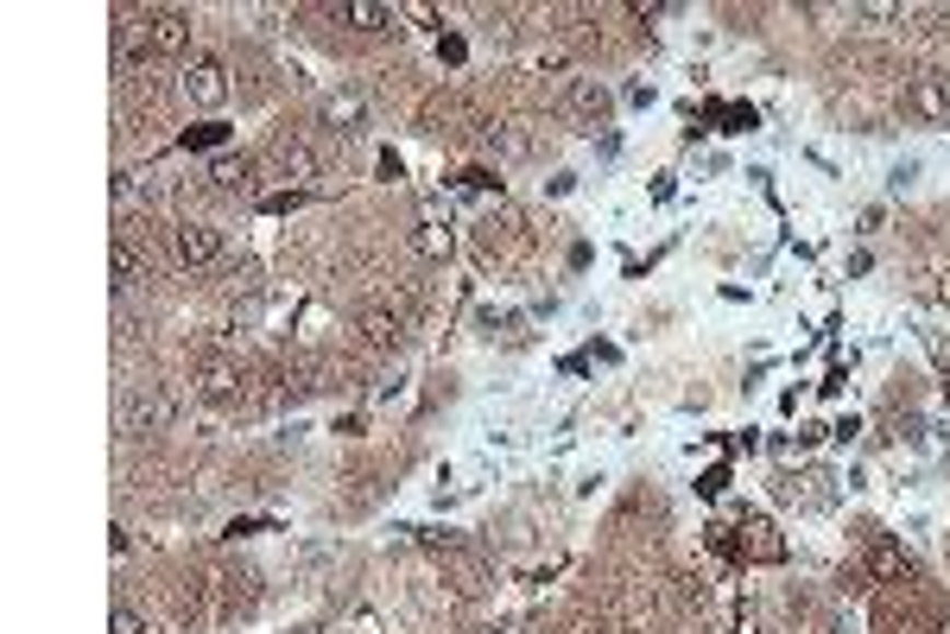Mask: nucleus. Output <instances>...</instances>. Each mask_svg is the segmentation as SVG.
I'll list each match as a JSON object with an SVG mask.
<instances>
[{
  "label": "nucleus",
  "instance_id": "obj_1",
  "mask_svg": "<svg viewBox=\"0 0 950 634\" xmlns=\"http://www.w3.org/2000/svg\"><path fill=\"white\" fill-rule=\"evenodd\" d=\"M184 45H190V13L165 7V13L140 20V58H178Z\"/></svg>",
  "mask_w": 950,
  "mask_h": 634
},
{
  "label": "nucleus",
  "instance_id": "obj_2",
  "mask_svg": "<svg viewBox=\"0 0 950 634\" xmlns=\"http://www.w3.org/2000/svg\"><path fill=\"white\" fill-rule=\"evenodd\" d=\"M178 95L190 102V108H222V102H229V70H222L216 58H197L178 77Z\"/></svg>",
  "mask_w": 950,
  "mask_h": 634
},
{
  "label": "nucleus",
  "instance_id": "obj_3",
  "mask_svg": "<svg viewBox=\"0 0 950 634\" xmlns=\"http://www.w3.org/2000/svg\"><path fill=\"white\" fill-rule=\"evenodd\" d=\"M906 108H913L919 122H945L950 115V77H938V70L913 77V83H906Z\"/></svg>",
  "mask_w": 950,
  "mask_h": 634
},
{
  "label": "nucleus",
  "instance_id": "obj_4",
  "mask_svg": "<svg viewBox=\"0 0 950 634\" xmlns=\"http://www.w3.org/2000/svg\"><path fill=\"white\" fill-rule=\"evenodd\" d=\"M172 419H178V400H172V393H140V400L127 406V425H134V431H165Z\"/></svg>",
  "mask_w": 950,
  "mask_h": 634
},
{
  "label": "nucleus",
  "instance_id": "obj_5",
  "mask_svg": "<svg viewBox=\"0 0 950 634\" xmlns=\"http://www.w3.org/2000/svg\"><path fill=\"white\" fill-rule=\"evenodd\" d=\"M178 254L184 267H209V261H222V235L209 222H190V229H178Z\"/></svg>",
  "mask_w": 950,
  "mask_h": 634
},
{
  "label": "nucleus",
  "instance_id": "obj_6",
  "mask_svg": "<svg viewBox=\"0 0 950 634\" xmlns=\"http://www.w3.org/2000/svg\"><path fill=\"white\" fill-rule=\"evenodd\" d=\"M324 122L336 127V134H356V127L368 122V95H361V90H336L324 102Z\"/></svg>",
  "mask_w": 950,
  "mask_h": 634
},
{
  "label": "nucleus",
  "instance_id": "obj_7",
  "mask_svg": "<svg viewBox=\"0 0 950 634\" xmlns=\"http://www.w3.org/2000/svg\"><path fill=\"white\" fill-rule=\"evenodd\" d=\"M235 381H241L235 362H204L197 374H190V388L204 393V400H229V393H235Z\"/></svg>",
  "mask_w": 950,
  "mask_h": 634
},
{
  "label": "nucleus",
  "instance_id": "obj_8",
  "mask_svg": "<svg viewBox=\"0 0 950 634\" xmlns=\"http://www.w3.org/2000/svg\"><path fill=\"white\" fill-rule=\"evenodd\" d=\"M609 108H615V102H609V90H602V83H577V90H570V115H583L590 127L609 122Z\"/></svg>",
  "mask_w": 950,
  "mask_h": 634
},
{
  "label": "nucleus",
  "instance_id": "obj_9",
  "mask_svg": "<svg viewBox=\"0 0 950 634\" xmlns=\"http://www.w3.org/2000/svg\"><path fill=\"white\" fill-rule=\"evenodd\" d=\"M361 343H368V349L399 343V318H393V311H368V318H361Z\"/></svg>",
  "mask_w": 950,
  "mask_h": 634
},
{
  "label": "nucleus",
  "instance_id": "obj_10",
  "mask_svg": "<svg viewBox=\"0 0 950 634\" xmlns=\"http://www.w3.org/2000/svg\"><path fill=\"white\" fill-rule=\"evenodd\" d=\"M279 172H286L292 184H311V178H317V152H311V147H286V152H279Z\"/></svg>",
  "mask_w": 950,
  "mask_h": 634
},
{
  "label": "nucleus",
  "instance_id": "obj_11",
  "mask_svg": "<svg viewBox=\"0 0 950 634\" xmlns=\"http://www.w3.org/2000/svg\"><path fill=\"white\" fill-rule=\"evenodd\" d=\"M343 20H349L356 32H386V26H393V13H386V7H374V0H356V7H343Z\"/></svg>",
  "mask_w": 950,
  "mask_h": 634
},
{
  "label": "nucleus",
  "instance_id": "obj_12",
  "mask_svg": "<svg viewBox=\"0 0 950 634\" xmlns=\"http://www.w3.org/2000/svg\"><path fill=\"white\" fill-rule=\"evenodd\" d=\"M216 184L222 191H254V165L247 159H216Z\"/></svg>",
  "mask_w": 950,
  "mask_h": 634
},
{
  "label": "nucleus",
  "instance_id": "obj_13",
  "mask_svg": "<svg viewBox=\"0 0 950 634\" xmlns=\"http://www.w3.org/2000/svg\"><path fill=\"white\" fill-rule=\"evenodd\" d=\"M134 273H140V261H134V247L115 242V254H108V279H115V292H127L134 286Z\"/></svg>",
  "mask_w": 950,
  "mask_h": 634
},
{
  "label": "nucleus",
  "instance_id": "obj_14",
  "mask_svg": "<svg viewBox=\"0 0 950 634\" xmlns=\"http://www.w3.org/2000/svg\"><path fill=\"white\" fill-rule=\"evenodd\" d=\"M418 254H431V261H444V254H450V235L438 229V222H425V229H418Z\"/></svg>",
  "mask_w": 950,
  "mask_h": 634
},
{
  "label": "nucleus",
  "instance_id": "obj_15",
  "mask_svg": "<svg viewBox=\"0 0 950 634\" xmlns=\"http://www.w3.org/2000/svg\"><path fill=\"white\" fill-rule=\"evenodd\" d=\"M108 634H147V622H140L134 609H115V615H108Z\"/></svg>",
  "mask_w": 950,
  "mask_h": 634
},
{
  "label": "nucleus",
  "instance_id": "obj_16",
  "mask_svg": "<svg viewBox=\"0 0 950 634\" xmlns=\"http://www.w3.org/2000/svg\"><path fill=\"white\" fill-rule=\"evenodd\" d=\"M115 204H134V172H115Z\"/></svg>",
  "mask_w": 950,
  "mask_h": 634
},
{
  "label": "nucleus",
  "instance_id": "obj_17",
  "mask_svg": "<svg viewBox=\"0 0 950 634\" xmlns=\"http://www.w3.org/2000/svg\"><path fill=\"white\" fill-rule=\"evenodd\" d=\"M482 634H501V629H482Z\"/></svg>",
  "mask_w": 950,
  "mask_h": 634
}]
</instances>
